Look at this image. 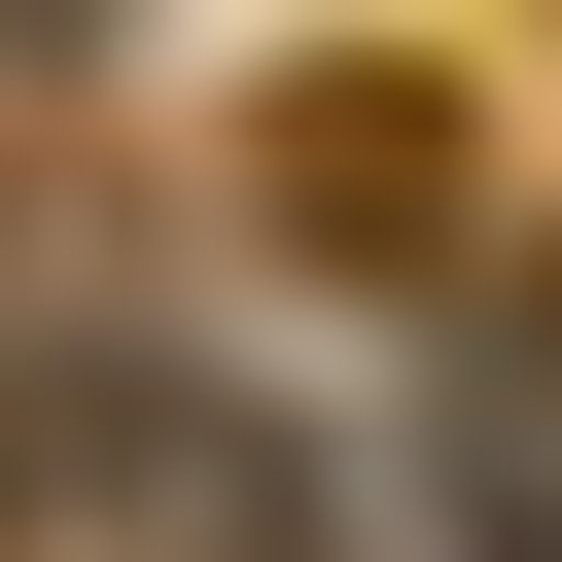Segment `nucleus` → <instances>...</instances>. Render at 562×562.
<instances>
[{"label": "nucleus", "mask_w": 562, "mask_h": 562, "mask_svg": "<svg viewBox=\"0 0 562 562\" xmlns=\"http://www.w3.org/2000/svg\"><path fill=\"white\" fill-rule=\"evenodd\" d=\"M0 35H105V0H0Z\"/></svg>", "instance_id": "nucleus-2"}, {"label": "nucleus", "mask_w": 562, "mask_h": 562, "mask_svg": "<svg viewBox=\"0 0 562 562\" xmlns=\"http://www.w3.org/2000/svg\"><path fill=\"white\" fill-rule=\"evenodd\" d=\"M457 211H492L457 70H281V105H246V246H316V281H457Z\"/></svg>", "instance_id": "nucleus-1"}]
</instances>
